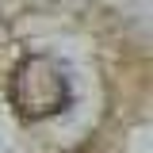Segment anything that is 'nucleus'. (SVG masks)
I'll return each mask as SVG.
<instances>
[{
	"label": "nucleus",
	"instance_id": "nucleus-1",
	"mask_svg": "<svg viewBox=\"0 0 153 153\" xmlns=\"http://www.w3.org/2000/svg\"><path fill=\"white\" fill-rule=\"evenodd\" d=\"M8 103L27 123L61 115L73 103V84L61 69V61L50 54H27L8 76Z\"/></svg>",
	"mask_w": 153,
	"mask_h": 153
}]
</instances>
